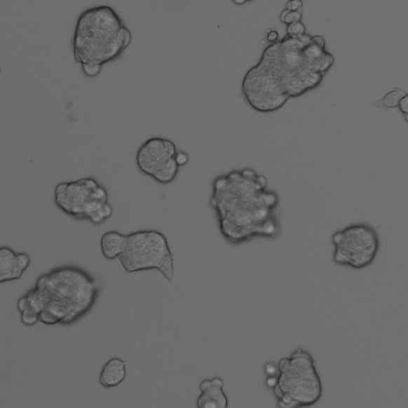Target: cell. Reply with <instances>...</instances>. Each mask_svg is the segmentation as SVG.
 <instances>
[{
    "label": "cell",
    "mask_w": 408,
    "mask_h": 408,
    "mask_svg": "<svg viewBox=\"0 0 408 408\" xmlns=\"http://www.w3.org/2000/svg\"><path fill=\"white\" fill-rule=\"evenodd\" d=\"M126 236V247L118 258L125 271L156 270L173 283L174 257L165 236L156 230L137 231Z\"/></svg>",
    "instance_id": "52a82bcc"
},
{
    "label": "cell",
    "mask_w": 408,
    "mask_h": 408,
    "mask_svg": "<svg viewBox=\"0 0 408 408\" xmlns=\"http://www.w3.org/2000/svg\"><path fill=\"white\" fill-rule=\"evenodd\" d=\"M224 381L219 377L203 381L200 386L201 394L197 399V407L199 408L229 407V399L224 393Z\"/></svg>",
    "instance_id": "8fae6325"
},
{
    "label": "cell",
    "mask_w": 408,
    "mask_h": 408,
    "mask_svg": "<svg viewBox=\"0 0 408 408\" xmlns=\"http://www.w3.org/2000/svg\"><path fill=\"white\" fill-rule=\"evenodd\" d=\"M132 42V33L109 6H96L76 23L73 54L87 77L95 78L104 64L119 57Z\"/></svg>",
    "instance_id": "277c9868"
},
{
    "label": "cell",
    "mask_w": 408,
    "mask_h": 408,
    "mask_svg": "<svg viewBox=\"0 0 408 408\" xmlns=\"http://www.w3.org/2000/svg\"><path fill=\"white\" fill-rule=\"evenodd\" d=\"M101 285L88 272L75 266L53 268L40 276L34 288L17 303L22 324L72 325L95 305Z\"/></svg>",
    "instance_id": "3957f363"
},
{
    "label": "cell",
    "mask_w": 408,
    "mask_h": 408,
    "mask_svg": "<svg viewBox=\"0 0 408 408\" xmlns=\"http://www.w3.org/2000/svg\"><path fill=\"white\" fill-rule=\"evenodd\" d=\"M288 11H296L297 13L303 14V2L302 0H289L287 4Z\"/></svg>",
    "instance_id": "e0dca14e"
},
{
    "label": "cell",
    "mask_w": 408,
    "mask_h": 408,
    "mask_svg": "<svg viewBox=\"0 0 408 408\" xmlns=\"http://www.w3.org/2000/svg\"><path fill=\"white\" fill-rule=\"evenodd\" d=\"M398 108L400 112L404 114L406 121H407V114H408V95L402 99L399 104Z\"/></svg>",
    "instance_id": "ac0fdd59"
},
{
    "label": "cell",
    "mask_w": 408,
    "mask_h": 408,
    "mask_svg": "<svg viewBox=\"0 0 408 408\" xmlns=\"http://www.w3.org/2000/svg\"><path fill=\"white\" fill-rule=\"evenodd\" d=\"M332 242L336 264L358 270L371 265L380 247L377 232L365 224H353L335 232Z\"/></svg>",
    "instance_id": "ba28073f"
},
{
    "label": "cell",
    "mask_w": 408,
    "mask_h": 408,
    "mask_svg": "<svg viewBox=\"0 0 408 408\" xmlns=\"http://www.w3.org/2000/svg\"><path fill=\"white\" fill-rule=\"evenodd\" d=\"M177 149L170 140L153 137L139 148L137 165L144 174L156 182L167 184L174 182L179 172Z\"/></svg>",
    "instance_id": "9c48e42d"
},
{
    "label": "cell",
    "mask_w": 408,
    "mask_h": 408,
    "mask_svg": "<svg viewBox=\"0 0 408 408\" xmlns=\"http://www.w3.org/2000/svg\"><path fill=\"white\" fill-rule=\"evenodd\" d=\"M278 203L279 196L268 189L264 175L252 168L231 171L215 178L210 199L221 234L233 244L254 237H276L280 231L275 213Z\"/></svg>",
    "instance_id": "7a4b0ae2"
},
{
    "label": "cell",
    "mask_w": 408,
    "mask_h": 408,
    "mask_svg": "<svg viewBox=\"0 0 408 408\" xmlns=\"http://www.w3.org/2000/svg\"><path fill=\"white\" fill-rule=\"evenodd\" d=\"M55 203L69 217L90 221L95 225L102 224L113 215L107 189L91 177L58 184Z\"/></svg>",
    "instance_id": "8992f818"
},
{
    "label": "cell",
    "mask_w": 408,
    "mask_h": 408,
    "mask_svg": "<svg viewBox=\"0 0 408 408\" xmlns=\"http://www.w3.org/2000/svg\"><path fill=\"white\" fill-rule=\"evenodd\" d=\"M273 392L281 407H310L322 397V384L312 355L301 348L278 363Z\"/></svg>",
    "instance_id": "5b68a950"
},
{
    "label": "cell",
    "mask_w": 408,
    "mask_h": 408,
    "mask_svg": "<svg viewBox=\"0 0 408 408\" xmlns=\"http://www.w3.org/2000/svg\"><path fill=\"white\" fill-rule=\"evenodd\" d=\"M278 38H279L278 32L276 30H273V29H271V30L268 32V33L266 34V40L270 43H276Z\"/></svg>",
    "instance_id": "ffe728a7"
},
{
    "label": "cell",
    "mask_w": 408,
    "mask_h": 408,
    "mask_svg": "<svg viewBox=\"0 0 408 408\" xmlns=\"http://www.w3.org/2000/svg\"><path fill=\"white\" fill-rule=\"evenodd\" d=\"M288 13H289V11L287 9H285L281 13V16H280V19H281V20L283 22L284 21L285 15H287Z\"/></svg>",
    "instance_id": "603a6c76"
},
{
    "label": "cell",
    "mask_w": 408,
    "mask_h": 408,
    "mask_svg": "<svg viewBox=\"0 0 408 408\" xmlns=\"http://www.w3.org/2000/svg\"><path fill=\"white\" fill-rule=\"evenodd\" d=\"M287 34L290 36H299L300 34L306 33V26L301 21L291 23L287 25Z\"/></svg>",
    "instance_id": "9a60e30c"
},
{
    "label": "cell",
    "mask_w": 408,
    "mask_h": 408,
    "mask_svg": "<svg viewBox=\"0 0 408 408\" xmlns=\"http://www.w3.org/2000/svg\"><path fill=\"white\" fill-rule=\"evenodd\" d=\"M31 264L26 253H16L8 247H0V283L19 280Z\"/></svg>",
    "instance_id": "30bf717a"
},
{
    "label": "cell",
    "mask_w": 408,
    "mask_h": 408,
    "mask_svg": "<svg viewBox=\"0 0 408 408\" xmlns=\"http://www.w3.org/2000/svg\"><path fill=\"white\" fill-rule=\"evenodd\" d=\"M126 362L114 358L104 365L99 381L104 388H110L120 386L126 378Z\"/></svg>",
    "instance_id": "7c38bea8"
},
{
    "label": "cell",
    "mask_w": 408,
    "mask_h": 408,
    "mask_svg": "<svg viewBox=\"0 0 408 408\" xmlns=\"http://www.w3.org/2000/svg\"><path fill=\"white\" fill-rule=\"evenodd\" d=\"M249 1H253V0H247V2H249Z\"/></svg>",
    "instance_id": "cb8c5ba5"
},
{
    "label": "cell",
    "mask_w": 408,
    "mask_h": 408,
    "mask_svg": "<svg viewBox=\"0 0 408 408\" xmlns=\"http://www.w3.org/2000/svg\"><path fill=\"white\" fill-rule=\"evenodd\" d=\"M407 96V93L400 88H395L387 93L386 96L376 102L377 107L394 109L398 107L402 99Z\"/></svg>",
    "instance_id": "5bb4252c"
},
{
    "label": "cell",
    "mask_w": 408,
    "mask_h": 408,
    "mask_svg": "<svg viewBox=\"0 0 408 408\" xmlns=\"http://www.w3.org/2000/svg\"><path fill=\"white\" fill-rule=\"evenodd\" d=\"M176 158L179 166L186 165V163L189 161V156L184 153V151H177Z\"/></svg>",
    "instance_id": "d6986e66"
},
{
    "label": "cell",
    "mask_w": 408,
    "mask_h": 408,
    "mask_svg": "<svg viewBox=\"0 0 408 408\" xmlns=\"http://www.w3.org/2000/svg\"><path fill=\"white\" fill-rule=\"evenodd\" d=\"M297 37H299V40L301 41V43L304 45L310 44L312 42V36L306 33L300 34V36Z\"/></svg>",
    "instance_id": "44dd1931"
},
{
    "label": "cell",
    "mask_w": 408,
    "mask_h": 408,
    "mask_svg": "<svg viewBox=\"0 0 408 408\" xmlns=\"http://www.w3.org/2000/svg\"><path fill=\"white\" fill-rule=\"evenodd\" d=\"M312 39L310 44L287 34L271 43L261 60L243 80L245 100L256 111L272 113L283 108L290 98L317 88L333 67L334 57Z\"/></svg>",
    "instance_id": "6da1fadb"
},
{
    "label": "cell",
    "mask_w": 408,
    "mask_h": 408,
    "mask_svg": "<svg viewBox=\"0 0 408 408\" xmlns=\"http://www.w3.org/2000/svg\"><path fill=\"white\" fill-rule=\"evenodd\" d=\"M233 3L236 5H243L247 2V0H232Z\"/></svg>",
    "instance_id": "7402d4cb"
},
{
    "label": "cell",
    "mask_w": 408,
    "mask_h": 408,
    "mask_svg": "<svg viewBox=\"0 0 408 408\" xmlns=\"http://www.w3.org/2000/svg\"><path fill=\"white\" fill-rule=\"evenodd\" d=\"M127 236L110 231L101 238V250L104 257L109 260L118 259L126 247Z\"/></svg>",
    "instance_id": "4fadbf2b"
},
{
    "label": "cell",
    "mask_w": 408,
    "mask_h": 408,
    "mask_svg": "<svg viewBox=\"0 0 408 408\" xmlns=\"http://www.w3.org/2000/svg\"><path fill=\"white\" fill-rule=\"evenodd\" d=\"M302 15L297 13L296 11H289V13L285 15L283 22L285 25H289L291 23L301 21Z\"/></svg>",
    "instance_id": "2e32d148"
}]
</instances>
